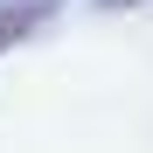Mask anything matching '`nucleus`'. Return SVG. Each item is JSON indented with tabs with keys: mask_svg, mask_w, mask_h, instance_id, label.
Masks as SVG:
<instances>
[{
	"mask_svg": "<svg viewBox=\"0 0 153 153\" xmlns=\"http://www.w3.org/2000/svg\"><path fill=\"white\" fill-rule=\"evenodd\" d=\"M49 7L56 0H14V7H0V49H14L35 21H49Z\"/></svg>",
	"mask_w": 153,
	"mask_h": 153,
	"instance_id": "obj_1",
	"label": "nucleus"
},
{
	"mask_svg": "<svg viewBox=\"0 0 153 153\" xmlns=\"http://www.w3.org/2000/svg\"><path fill=\"white\" fill-rule=\"evenodd\" d=\"M97 7H111V14H118V7H146V0H97Z\"/></svg>",
	"mask_w": 153,
	"mask_h": 153,
	"instance_id": "obj_2",
	"label": "nucleus"
}]
</instances>
